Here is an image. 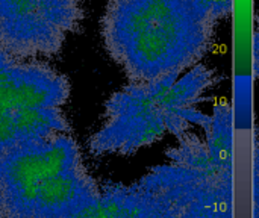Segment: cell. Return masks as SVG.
I'll list each match as a JSON object with an SVG mask.
<instances>
[{"instance_id": "6da1fadb", "label": "cell", "mask_w": 259, "mask_h": 218, "mask_svg": "<svg viewBox=\"0 0 259 218\" xmlns=\"http://www.w3.org/2000/svg\"><path fill=\"white\" fill-rule=\"evenodd\" d=\"M214 23L191 0H109L102 35L131 82L181 74L211 47Z\"/></svg>"}, {"instance_id": "7a4b0ae2", "label": "cell", "mask_w": 259, "mask_h": 218, "mask_svg": "<svg viewBox=\"0 0 259 218\" xmlns=\"http://www.w3.org/2000/svg\"><path fill=\"white\" fill-rule=\"evenodd\" d=\"M99 197L100 190L87 175L68 134L21 143L0 153L3 218H77Z\"/></svg>"}, {"instance_id": "3957f363", "label": "cell", "mask_w": 259, "mask_h": 218, "mask_svg": "<svg viewBox=\"0 0 259 218\" xmlns=\"http://www.w3.org/2000/svg\"><path fill=\"white\" fill-rule=\"evenodd\" d=\"M212 77L209 68L194 65L187 73L131 82L106 102L103 124L90 138L91 153L131 156L167 134L182 137L191 123L203 126L208 115L197 105Z\"/></svg>"}, {"instance_id": "277c9868", "label": "cell", "mask_w": 259, "mask_h": 218, "mask_svg": "<svg viewBox=\"0 0 259 218\" xmlns=\"http://www.w3.org/2000/svg\"><path fill=\"white\" fill-rule=\"evenodd\" d=\"M77 218H232V182L205 164L171 158L134 185L100 191Z\"/></svg>"}, {"instance_id": "5b68a950", "label": "cell", "mask_w": 259, "mask_h": 218, "mask_svg": "<svg viewBox=\"0 0 259 218\" xmlns=\"http://www.w3.org/2000/svg\"><path fill=\"white\" fill-rule=\"evenodd\" d=\"M67 79L39 61L0 50V153L12 146L68 134Z\"/></svg>"}, {"instance_id": "8992f818", "label": "cell", "mask_w": 259, "mask_h": 218, "mask_svg": "<svg viewBox=\"0 0 259 218\" xmlns=\"http://www.w3.org/2000/svg\"><path fill=\"white\" fill-rule=\"evenodd\" d=\"M83 17V0H0V50L26 61L58 53Z\"/></svg>"}, {"instance_id": "52a82bcc", "label": "cell", "mask_w": 259, "mask_h": 218, "mask_svg": "<svg viewBox=\"0 0 259 218\" xmlns=\"http://www.w3.org/2000/svg\"><path fill=\"white\" fill-rule=\"evenodd\" d=\"M191 3L215 24L232 11L234 0H191Z\"/></svg>"}]
</instances>
